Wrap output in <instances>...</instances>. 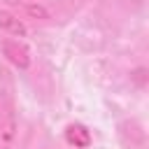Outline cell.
I'll use <instances>...</instances> for the list:
<instances>
[{"mask_svg": "<svg viewBox=\"0 0 149 149\" xmlns=\"http://www.w3.org/2000/svg\"><path fill=\"white\" fill-rule=\"evenodd\" d=\"M19 135V121L14 102L7 95H0V149H14Z\"/></svg>", "mask_w": 149, "mask_h": 149, "instance_id": "cell-1", "label": "cell"}, {"mask_svg": "<svg viewBox=\"0 0 149 149\" xmlns=\"http://www.w3.org/2000/svg\"><path fill=\"white\" fill-rule=\"evenodd\" d=\"M0 47H2L5 58L14 68H19V70H28L30 68V51H28V47L23 42H19V40H2Z\"/></svg>", "mask_w": 149, "mask_h": 149, "instance_id": "cell-2", "label": "cell"}, {"mask_svg": "<svg viewBox=\"0 0 149 149\" xmlns=\"http://www.w3.org/2000/svg\"><path fill=\"white\" fill-rule=\"evenodd\" d=\"M65 142L77 147V149H86V147H91L93 137H91V130L84 123H70L65 128Z\"/></svg>", "mask_w": 149, "mask_h": 149, "instance_id": "cell-3", "label": "cell"}, {"mask_svg": "<svg viewBox=\"0 0 149 149\" xmlns=\"http://www.w3.org/2000/svg\"><path fill=\"white\" fill-rule=\"evenodd\" d=\"M0 30L12 37H26V33H28L26 23L9 9H0Z\"/></svg>", "mask_w": 149, "mask_h": 149, "instance_id": "cell-4", "label": "cell"}, {"mask_svg": "<svg viewBox=\"0 0 149 149\" xmlns=\"http://www.w3.org/2000/svg\"><path fill=\"white\" fill-rule=\"evenodd\" d=\"M23 12L28 14V16H33V19H47L49 14H47V9L44 7H40V5H26L23 7Z\"/></svg>", "mask_w": 149, "mask_h": 149, "instance_id": "cell-5", "label": "cell"}]
</instances>
